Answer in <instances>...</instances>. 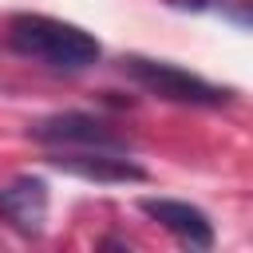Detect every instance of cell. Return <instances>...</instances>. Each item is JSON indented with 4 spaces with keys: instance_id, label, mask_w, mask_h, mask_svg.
Segmentation results:
<instances>
[{
    "instance_id": "1",
    "label": "cell",
    "mask_w": 253,
    "mask_h": 253,
    "mask_svg": "<svg viewBox=\"0 0 253 253\" xmlns=\"http://www.w3.org/2000/svg\"><path fill=\"white\" fill-rule=\"evenodd\" d=\"M8 43L16 55L36 59L51 71H87L103 55V47L91 32H83L79 24L55 20V16H40V12L12 16L8 20Z\"/></svg>"
},
{
    "instance_id": "2",
    "label": "cell",
    "mask_w": 253,
    "mask_h": 253,
    "mask_svg": "<svg viewBox=\"0 0 253 253\" xmlns=\"http://www.w3.org/2000/svg\"><path fill=\"white\" fill-rule=\"evenodd\" d=\"M123 71L150 95L166 99V103H182V107H221L233 99L229 87H217L178 63H166V59H146V55H126L123 59Z\"/></svg>"
},
{
    "instance_id": "3",
    "label": "cell",
    "mask_w": 253,
    "mask_h": 253,
    "mask_svg": "<svg viewBox=\"0 0 253 253\" xmlns=\"http://www.w3.org/2000/svg\"><path fill=\"white\" fill-rule=\"evenodd\" d=\"M28 134H32L36 142L51 146V150H103V154H130L126 134H119L111 123H103V119H95V115H83V111H63V115L40 119V123H32Z\"/></svg>"
},
{
    "instance_id": "4",
    "label": "cell",
    "mask_w": 253,
    "mask_h": 253,
    "mask_svg": "<svg viewBox=\"0 0 253 253\" xmlns=\"http://www.w3.org/2000/svg\"><path fill=\"white\" fill-rule=\"evenodd\" d=\"M0 217L24 237H40L47 221V182L24 174L0 186Z\"/></svg>"
},
{
    "instance_id": "5",
    "label": "cell",
    "mask_w": 253,
    "mask_h": 253,
    "mask_svg": "<svg viewBox=\"0 0 253 253\" xmlns=\"http://www.w3.org/2000/svg\"><path fill=\"white\" fill-rule=\"evenodd\" d=\"M47 162L87 182H142L146 178V170L134 166L126 154H103V150H51Z\"/></svg>"
},
{
    "instance_id": "6",
    "label": "cell",
    "mask_w": 253,
    "mask_h": 253,
    "mask_svg": "<svg viewBox=\"0 0 253 253\" xmlns=\"http://www.w3.org/2000/svg\"><path fill=\"white\" fill-rule=\"evenodd\" d=\"M142 213L154 217L162 229H170L178 241L194 245V249H210L213 245V225L210 217L190 206V202H174V198H142Z\"/></svg>"
}]
</instances>
